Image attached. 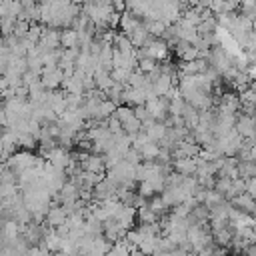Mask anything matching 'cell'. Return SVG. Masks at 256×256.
<instances>
[{
    "label": "cell",
    "instance_id": "1",
    "mask_svg": "<svg viewBox=\"0 0 256 256\" xmlns=\"http://www.w3.org/2000/svg\"><path fill=\"white\" fill-rule=\"evenodd\" d=\"M186 240H188L192 252L198 254L200 250H204L206 246L212 244V234L204 224H190L186 230Z\"/></svg>",
    "mask_w": 256,
    "mask_h": 256
},
{
    "label": "cell",
    "instance_id": "2",
    "mask_svg": "<svg viewBox=\"0 0 256 256\" xmlns=\"http://www.w3.org/2000/svg\"><path fill=\"white\" fill-rule=\"evenodd\" d=\"M36 160H38V158H36L32 152H28V150H18V152H14V154L6 160V166H8L12 172H16V176H18L20 172L34 168V166H36Z\"/></svg>",
    "mask_w": 256,
    "mask_h": 256
},
{
    "label": "cell",
    "instance_id": "3",
    "mask_svg": "<svg viewBox=\"0 0 256 256\" xmlns=\"http://www.w3.org/2000/svg\"><path fill=\"white\" fill-rule=\"evenodd\" d=\"M236 132L246 140V144H252L256 140V116L252 114L236 116Z\"/></svg>",
    "mask_w": 256,
    "mask_h": 256
},
{
    "label": "cell",
    "instance_id": "4",
    "mask_svg": "<svg viewBox=\"0 0 256 256\" xmlns=\"http://www.w3.org/2000/svg\"><path fill=\"white\" fill-rule=\"evenodd\" d=\"M168 108H170V100L168 98H162V96H154V98H150L146 102V110H148L150 118L156 120V122H164L170 116Z\"/></svg>",
    "mask_w": 256,
    "mask_h": 256
},
{
    "label": "cell",
    "instance_id": "5",
    "mask_svg": "<svg viewBox=\"0 0 256 256\" xmlns=\"http://www.w3.org/2000/svg\"><path fill=\"white\" fill-rule=\"evenodd\" d=\"M146 58H152L156 62H164L168 58V44L162 38H150L144 48H140Z\"/></svg>",
    "mask_w": 256,
    "mask_h": 256
},
{
    "label": "cell",
    "instance_id": "6",
    "mask_svg": "<svg viewBox=\"0 0 256 256\" xmlns=\"http://www.w3.org/2000/svg\"><path fill=\"white\" fill-rule=\"evenodd\" d=\"M58 46H60V30H56V28H44V32L40 36V42L36 44L38 52L40 54H46V52L58 50Z\"/></svg>",
    "mask_w": 256,
    "mask_h": 256
},
{
    "label": "cell",
    "instance_id": "7",
    "mask_svg": "<svg viewBox=\"0 0 256 256\" xmlns=\"http://www.w3.org/2000/svg\"><path fill=\"white\" fill-rule=\"evenodd\" d=\"M64 72L56 66V68H44L42 70V76H40V82H42V86L48 90V92H54V90H58L60 86H62V82H64Z\"/></svg>",
    "mask_w": 256,
    "mask_h": 256
},
{
    "label": "cell",
    "instance_id": "8",
    "mask_svg": "<svg viewBox=\"0 0 256 256\" xmlns=\"http://www.w3.org/2000/svg\"><path fill=\"white\" fill-rule=\"evenodd\" d=\"M238 98H240V108L244 110V114L256 116V82H250L244 90H240Z\"/></svg>",
    "mask_w": 256,
    "mask_h": 256
},
{
    "label": "cell",
    "instance_id": "9",
    "mask_svg": "<svg viewBox=\"0 0 256 256\" xmlns=\"http://www.w3.org/2000/svg\"><path fill=\"white\" fill-rule=\"evenodd\" d=\"M66 220H68V212L64 210V206H60V204H52V206L48 208V212H46L44 224H46L48 228L56 230V228L64 226V224H66Z\"/></svg>",
    "mask_w": 256,
    "mask_h": 256
},
{
    "label": "cell",
    "instance_id": "10",
    "mask_svg": "<svg viewBox=\"0 0 256 256\" xmlns=\"http://www.w3.org/2000/svg\"><path fill=\"white\" fill-rule=\"evenodd\" d=\"M174 76H170V74H158L154 80H150V88H152V92H154V96H162V98H166L168 96V92L174 88Z\"/></svg>",
    "mask_w": 256,
    "mask_h": 256
},
{
    "label": "cell",
    "instance_id": "11",
    "mask_svg": "<svg viewBox=\"0 0 256 256\" xmlns=\"http://www.w3.org/2000/svg\"><path fill=\"white\" fill-rule=\"evenodd\" d=\"M238 110H240V98H238V94H234V92L220 94L218 112H222V114H236Z\"/></svg>",
    "mask_w": 256,
    "mask_h": 256
},
{
    "label": "cell",
    "instance_id": "12",
    "mask_svg": "<svg viewBox=\"0 0 256 256\" xmlns=\"http://www.w3.org/2000/svg\"><path fill=\"white\" fill-rule=\"evenodd\" d=\"M136 218H138V210H136V208H132V206H122V208L118 210V214L114 216V220L122 226V230H124V232H128V230H132V228H134Z\"/></svg>",
    "mask_w": 256,
    "mask_h": 256
},
{
    "label": "cell",
    "instance_id": "13",
    "mask_svg": "<svg viewBox=\"0 0 256 256\" xmlns=\"http://www.w3.org/2000/svg\"><path fill=\"white\" fill-rule=\"evenodd\" d=\"M172 168L180 176H196L198 160L196 158H176V160H172Z\"/></svg>",
    "mask_w": 256,
    "mask_h": 256
},
{
    "label": "cell",
    "instance_id": "14",
    "mask_svg": "<svg viewBox=\"0 0 256 256\" xmlns=\"http://www.w3.org/2000/svg\"><path fill=\"white\" fill-rule=\"evenodd\" d=\"M210 234H212V242L216 246L224 248V246H230V242L234 238V228L230 224H226V226H220V228H212Z\"/></svg>",
    "mask_w": 256,
    "mask_h": 256
},
{
    "label": "cell",
    "instance_id": "15",
    "mask_svg": "<svg viewBox=\"0 0 256 256\" xmlns=\"http://www.w3.org/2000/svg\"><path fill=\"white\" fill-rule=\"evenodd\" d=\"M124 230H122V226L114 220V218H110V220H106L104 224H102V236L108 240V242H118V240H122L124 238Z\"/></svg>",
    "mask_w": 256,
    "mask_h": 256
},
{
    "label": "cell",
    "instance_id": "16",
    "mask_svg": "<svg viewBox=\"0 0 256 256\" xmlns=\"http://www.w3.org/2000/svg\"><path fill=\"white\" fill-rule=\"evenodd\" d=\"M144 24V20H140V18H136L132 12H124V14H120V30H122V34H126V36H130V34H134L140 26Z\"/></svg>",
    "mask_w": 256,
    "mask_h": 256
},
{
    "label": "cell",
    "instance_id": "17",
    "mask_svg": "<svg viewBox=\"0 0 256 256\" xmlns=\"http://www.w3.org/2000/svg\"><path fill=\"white\" fill-rule=\"evenodd\" d=\"M52 110H54V114L60 118L64 112H66V92H60V90H54V92H50L48 94V102H46Z\"/></svg>",
    "mask_w": 256,
    "mask_h": 256
},
{
    "label": "cell",
    "instance_id": "18",
    "mask_svg": "<svg viewBox=\"0 0 256 256\" xmlns=\"http://www.w3.org/2000/svg\"><path fill=\"white\" fill-rule=\"evenodd\" d=\"M60 46H62V50H78V46H80L78 32L74 28L60 30Z\"/></svg>",
    "mask_w": 256,
    "mask_h": 256
},
{
    "label": "cell",
    "instance_id": "19",
    "mask_svg": "<svg viewBox=\"0 0 256 256\" xmlns=\"http://www.w3.org/2000/svg\"><path fill=\"white\" fill-rule=\"evenodd\" d=\"M128 86L130 88H148L150 86V78H148V74H144L140 70H134L130 80H128Z\"/></svg>",
    "mask_w": 256,
    "mask_h": 256
},
{
    "label": "cell",
    "instance_id": "20",
    "mask_svg": "<svg viewBox=\"0 0 256 256\" xmlns=\"http://www.w3.org/2000/svg\"><path fill=\"white\" fill-rule=\"evenodd\" d=\"M148 208L160 218V216H164L166 214V210H168V204L162 200V196H152L150 200H148Z\"/></svg>",
    "mask_w": 256,
    "mask_h": 256
},
{
    "label": "cell",
    "instance_id": "21",
    "mask_svg": "<svg viewBox=\"0 0 256 256\" xmlns=\"http://www.w3.org/2000/svg\"><path fill=\"white\" fill-rule=\"evenodd\" d=\"M134 248L132 246H128L124 240H118V242H114L112 244V248L108 250V254L106 256H130V252H132Z\"/></svg>",
    "mask_w": 256,
    "mask_h": 256
},
{
    "label": "cell",
    "instance_id": "22",
    "mask_svg": "<svg viewBox=\"0 0 256 256\" xmlns=\"http://www.w3.org/2000/svg\"><path fill=\"white\" fill-rule=\"evenodd\" d=\"M138 220H140V224H158V216L148 208V204L146 206H142V208H138Z\"/></svg>",
    "mask_w": 256,
    "mask_h": 256
},
{
    "label": "cell",
    "instance_id": "23",
    "mask_svg": "<svg viewBox=\"0 0 256 256\" xmlns=\"http://www.w3.org/2000/svg\"><path fill=\"white\" fill-rule=\"evenodd\" d=\"M16 18H0V36L2 38H8V36H12L14 34V28H16Z\"/></svg>",
    "mask_w": 256,
    "mask_h": 256
},
{
    "label": "cell",
    "instance_id": "24",
    "mask_svg": "<svg viewBox=\"0 0 256 256\" xmlns=\"http://www.w3.org/2000/svg\"><path fill=\"white\" fill-rule=\"evenodd\" d=\"M134 70H128V68H114L112 70V78L116 84H122V86H128V80L132 76Z\"/></svg>",
    "mask_w": 256,
    "mask_h": 256
},
{
    "label": "cell",
    "instance_id": "25",
    "mask_svg": "<svg viewBox=\"0 0 256 256\" xmlns=\"http://www.w3.org/2000/svg\"><path fill=\"white\" fill-rule=\"evenodd\" d=\"M114 118H118V120H120V124H124V122H128L130 118H134V108H132V106L122 104V106H118V108H116Z\"/></svg>",
    "mask_w": 256,
    "mask_h": 256
},
{
    "label": "cell",
    "instance_id": "26",
    "mask_svg": "<svg viewBox=\"0 0 256 256\" xmlns=\"http://www.w3.org/2000/svg\"><path fill=\"white\" fill-rule=\"evenodd\" d=\"M18 146L22 148V150H32V148H36L38 146V140L32 136V134H18Z\"/></svg>",
    "mask_w": 256,
    "mask_h": 256
},
{
    "label": "cell",
    "instance_id": "27",
    "mask_svg": "<svg viewBox=\"0 0 256 256\" xmlns=\"http://www.w3.org/2000/svg\"><path fill=\"white\" fill-rule=\"evenodd\" d=\"M156 68H158V64H156V60H152V58H146V56H144V58L138 62V70L144 72V74H152Z\"/></svg>",
    "mask_w": 256,
    "mask_h": 256
},
{
    "label": "cell",
    "instance_id": "28",
    "mask_svg": "<svg viewBox=\"0 0 256 256\" xmlns=\"http://www.w3.org/2000/svg\"><path fill=\"white\" fill-rule=\"evenodd\" d=\"M196 256H226V250L220 248V246H216V244H210L204 250H200Z\"/></svg>",
    "mask_w": 256,
    "mask_h": 256
},
{
    "label": "cell",
    "instance_id": "29",
    "mask_svg": "<svg viewBox=\"0 0 256 256\" xmlns=\"http://www.w3.org/2000/svg\"><path fill=\"white\" fill-rule=\"evenodd\" d=\"M10 86H8V80H6V76H0V94L4 92V90H8Z\"/></svg>",
    "mask_w": 256,
    "mask_h": 256
},
{
    "label": "cell",
    "instance_id": "30",
    "mask_svg": "<svg viewBox=\"0 0 256 256\" xmlns=\"http://www.w3.org/2000/svg\"><path fill=\"white\" fill-rule=\"evenodd\" d=\"M246 254H248V256H256V242H254V244H252V246L246 250Z\"/></svg>",
    "mask_w": 256,
    "mask_h": 256
},
{
    "label": "cell",
    "instance_id": "31",
    "mask_svg": "<svg viewBox=\"0 0 256 256\" xmlns=\"http://www.w3.org/2000/svg\"><path fill=\"white\" fill-rule=\"evenodd\" d=\"M130 256H144V254L140 252V248H134V250L130 252Z\"/></svg>",
    "mask_w": 256,
    "mask_h": 256
}]
</instances>
